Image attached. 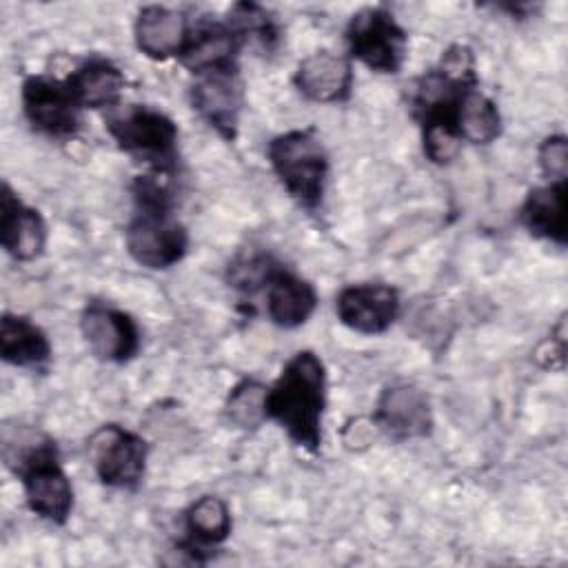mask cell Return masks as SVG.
I'll use <instances>...</instances> for the list:
<instances>
[{
	"label": "cell",
	"mask_w": 568,
	"mask_h": 568,
	"mask_svg": "<svg viewBox=\"0 0 568 568\" xmlns=\"http://www.w3.org/2000/svg\"><path fill=\"white\" fill-rule=\"evenodd\" d=\"M462 144H464L462 138L450 126H444V124H426V126H422L424 155L433 164H439V166L450 164L459 155Z\"/></svg>",
	"instance_id": "d4e9b609"
},
{
	"label": "cell",
	"mask_w": 568,
	"mask_h": 568,
	"mask_svg": "<svg viewBox=\"0 0 568 568\" xmlns=\"http://www.w3.org/2000/svg\"><path fill=\"white\" fill-rule=\"evenodd\" d=\"M2 457L20 479L29 510L49 524H67L73 513V486L60 464L55 442L31 430L16 439L4 433Z\"/></svg>",
	"instance_id": "7a4b0ae2"
},
{
	"label": "cell",
	"mask_w": 568,
	"mask_h": 568,
	"mask_svg": "<svg viewBox=\"0 0 568 568\" xmlns=\"http://www.w3.org/2000/svg\"><path fill=\"white\" fill-rule=\"evenodd\" d=\"M242 47L240 36L226 20H202L191 27L178 58L195 78L217 71H237Z\"/></svg>",
	"instance_id": "9a60e30c"
},
{
	"label": "cell",
	"mask_w": 568,
	"mask_h": 568,
	"mask_svg": "<svg viewBox=\"0 0 568 568\" xmlns=\"http://www.w3.org/2000/svg\"><path fill=\"white\" fill-rule=\"evenodd\" d=\"M537 162L546 182H568V140L564 133H550L541 140Z\"/></svg>",
	"instance_id": "484cf974"
},
{
	"label": "cell",
	"mask_w": 568,
	"mask_h": 568,
	"mask_svg": "<svg viewBox=\"0 0 568 568\" xmlns=\"http://www.w3.org/2000/svg\"><path fill=\"white\" fill-rule=\"evenodd\" d=\"M191 24L182 11L164 4H146L138 11L133 22V40L142 55L151 60L178 58Z\"/></svg>",
	"instance_id": "e0dca14e"
},
{
	"label": "cell",
	"mask_w": 568,
	"mask_h": 568,
	"mask_svg": "<svg viewBox=\"0 0 568 568\" xmlns=\"http://www.w3.org/2000/svg\"><path fill=\"white\" fill-rule=\"evenodd\" d=\"M0 244L16 262H33L47 246V222L29 206L9 182L0 189Z\"/></svg>",
	"instance_id": "4fadbf2b"
},
{
	"label": "cell",
	"mask_w": 568,
	"mask_h": 568,
	"mask_svg": "<svg viewBox=\"0 0 568 568\" xmlns=\"http://www.w3.org/2000/svg\"><path fill=\"white\" fill-rule=\"evenodd\" d=\"M20 102L31 129L51 140H71L80 131L82 109L64 78L44 73L27 75L20 87Z\"/></svg>",
	"instance_id": "ba28073f"
},
{
	"label": "cell",
	"mask_w": 568,
	"mask_h": 568,
	"mask_svg": "<svg viewBox=\"0 0 568 568\" xmlns=\"http://www.w3.org/2000/svg\"><path fill=\"white\" fill-rule=\"evenodd\" d=\"M264 293L266 315L280 328H297L306 324L320 304L315 286L282 264H275L266 277Z\"/></svg>",
	"instance_id": "2e32d148"
},
{
	"label": "cell",
	"mask_w": 568,
	"mask_h": 568,
	"mask_svg": "<svg viewBox=\"0 0 568 568\" xmlns=\"http://www.w3.org/2000/svg\"><path fill=\"white\" fill-rule=\"evenodd\" d=\"M53 355L47 333L29 317L4 313L0 320V357L18 368H44Z\"/></svg>",
	"instance_id": "ffe728a7"
},
{
	"label": "cell",
	"mask_w": 568,
	"mask_h": 568,
	"mask_svg": "<svg viewBox=\"0 0 568 568\" xmlns=\"http://www.w3.org/2000/svg\"><path fill=\"white\" fill-rule=\"evenodd\" d=\"M266 388L257 379H242L226 397L224 410L233 426L255 430L266 422Z\"/></svg>",
	"instance_id": "cb8c5ba5"
},
{
	"label": "cell",
	"mask_w": 568,
	"mask_h": 568,
	"mask_svg": "<svg viewBox=\"0 0 568 568\" xmlns=\"http://www.w3.org/2000/svg\"><path fill=\"white\" fill-rule=\"evenodd\" d=\"M233 528L231 508L217 495L197 497L184 513L186 550H206L229 539Z\"/></svg>",
	"instance_id": "44dd1931"
},
{
	"label": "cell",
	"mask_w": 568,
	"mask_h": 568,
	"mask_svg": "<svg viewBox=\"0 0 568 568\" xmlns=\"http://www.w3.org/2000/svg\"><path fill=\"white\" fill-rule=\"evenodd\" d=\"M124 246L135 264L166 271L184 260L189 231L171 213V204H135V213L124 229Z\"/></svg>",
	"instance_id": "5b68a950"
},
{
	"label": "cell",
	"mask_w": 568,
	"mask_h": 568,
	"mask_svg": "<svg viewBox=\"0 0 568 568\" xmlns=\"http://www.w3.org/2000/svg\"><path fill=\"white\" fill-rule=\"evenodd\" d=\"M455 129L462 142L468 144H490L501 133V113L486 93L470 87L462 93L455 106Z\"/></svg>",
	"instance_id": "7402d4cb"
},
{
	"label": "cell",
	"mask_w": 568,
	"mask_h": 568,
	"mask_svg": "<svg viewBox=\"0 0 568 568\" xmlns=\"http://www.w3.org/2000/svg\"><path fill=\"white\" fill-rule=\"evenodd\" d=\"M226 22L240 36L242 44L253 42V44L262 47L264 51H273L280 40L275 18L264 7L255 4V2L233 4L226 16Z\"/></svg>",
	"instance_id": "603a6c76"
},
{
	"label": "cell",
	"mask_w": 568,
	"mask_h": 568,
	"mask_svg": "<svg viewBox=\"0 0 568 568\" xmlns=\"http://www.w3.org/2000/svg\"><path fill=\"white\" fill-rule=\"evenodd\" d=\"M566 184L568 182H546L541 186H535L526 193L519 206L521 226L530 235L552 242L557 246L566 244Z\"/></svg>",
	"instance_id": "d6986e66"
},
{
	"label": "cell",
	"mask_w": 568,
	"mask_h": 568,
	"mask_svg": "<svg viewBox=\"0 0 568 568\" xmlns=\"http://www.w3.org/2000/svg\"><path fill=\"white\" fill-rule=\"evenodd\" d=\"M266 158L284 191L306 211L324 202L331 160L322 138L313 129H291L266 144Z\"/></svg>",
	"instance_id": "3957f363"
},
{
	"label": "cell",
	"mask_w": 568,
	"mask_h": 568,
	"mask_svg": "<svg viewBox=\"0 0 568 568\" xmlns=\"http://www.w3.org/2000/svg\"><path fill=\"white\" fill-rule=\"evenodd\" d=\"M71 95L80 109H115L120 106L126 78L118 64L106 58L93 55L82 60L64 78Z\"/></svg>",
	"instance_id": "ac0fdd59"
},
{
	"label": "cell",
	"mask_w": 568,
	"mask_h": 568,
	"mask_svg": "<svg viewBox=\"0 0 568 568\" xmlns=\"http://www.w3.org/2000/svg\"><path fill=\"white\" fill-rule=\"evenodd\" d=\"M324 410V362L313 351H300L266 388V419L275 422L295 446L315 455L322 448Z\"/></svg>",
	"instance_id": "6da1fadb"
},
{
	"label": "cell",
	"mask_w": 568,
	"mask_h": 568,
	"mask_svg": "<svg viewBox=\"0 0 568 568\" xmlns=\"http://www.w3.org/2000/svg\"><path fill=\"white\" fill-rule=\"evenodd\" d=\"M80 333L89 353L106 364H126L140 351V326L122 308L89 302L80 315Z\"/></svg>",
	"instance_id": "9c48e42d"
},
{
	"label": "cell",
	"mask_w": 568,
	"mask_h": 568,
	"mask_svg": "<svg viewBox=\"0 0 568 568\" xmlns=\"http://www.w3.org/2000/svg\"><path fill=\"white\" fill-rule=\"evenodd\" d=\"M104 129L131 158L144 162L151 173L171 178L178 171V124L160 109L146 104L115 106L104 118Z\"/></svg>",
	"instance_id": "277c9868"
},
{
	"label": "cell",
	"mask_w": 568,
	"mask_h": 568,
	"mask_svg": "<svg viewBox=\"0 0 568 568\" xmlns=\"http://www.w3.org/2000/svg\"><path fill=\"white\" fill-rule=\"evenodd\" d=\"M348 55L375 73H399L408 53V33L384 4L364 7L348 18Z\"/></svg>",
	"instance_id": "8992f818"
},
{
	"label": "cell",
	"mask_w": 568,
	"mask_h": 568,
	"mask_svg": "<svg viewBox=\"0 0 568 568\" xmlns=\"http://www.w3.org/2000/svg\"><path fill=\"white\" fill-rule=\"evenodd\" d=\"M353 64L348 55L320 49L297 62L293 73L295 89L311 102L339 104L353 93Z\"/></svg>",
	"instance_id": "5bb4252c"
},
{
	"label": "cell",
	"mask_w": 568,
	"mask_h": 568,
	"mask_svg": "<svg viewBox=\"0 0 568 568\" xmlns=\"http://www.w3.org/2000/svg\"><path fill=\"white\" fill-rule=\"evenodd\" d=\"M402 300L386 282H362L344 286L335 297L337 320L359 335H382L399 317Z\"/></svg>",
	"instance_id": "30bf717a"
},
{
	"label": "cell",
	"mask_w": 568,
	"mask_h": 568,
	"mask_svg": "<svg viewBox=\"0 0 568 568\" xmlns=\"http://www.w3.org/2000/svg\"><path fill=\"white\" fill-rule=\"evenodd\" d=\"M373 426L395 442H410L428 437L433 430L430 402L415 384H388L375 404Z\"/></svg>",
	"instance_id": "7c38bea8"
},
{
	"label": "cell",
	"mask_w": 568,
	"mask_h": 568,
	"mask_svg": "<svg viewBox=\"0 0 568 568\" xmlns=\"http://www.w3.org/2000/svg\"><path fill=\"white\" fill-rule=\"evenodd\" d=\"M193 111L226 142L237 138L244 111V87L237 71L197 75L191 87Z\"/></svg>",
	"instance_id": "8fae6325"
},
{
	"label": "cell",
	"mask_w": 568,
	"mask_h": 568,
	"mask_svg": "<svg viewBox=\"0 0 568 568\" xmlns=\"http://www.w3.org/2000/svg\"><path fill=\"white\" fill-rule=\"evenodd\" d=\"M89 457L106 488L138 490L146 475L149 444L120 424H104L89 437Z\"/></svg>",
	"instance_id": "52a82bcc"
}]
</instances>
